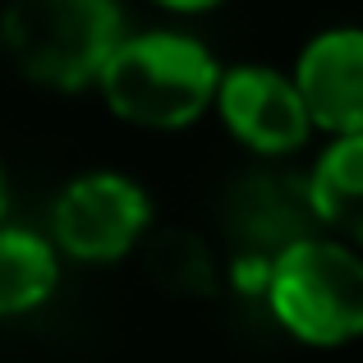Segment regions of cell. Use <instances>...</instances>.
I'll list each match as a JSON object with an SVG mask.
<instances>
[{"label":"cell","mask_w":363,"mask_h":363,"mask_svg":"<svg viewBox=\"0 0 363 363\" xmlns=\"http://www.w3.org/2000/svg\"><path fill=\"white\" fill-rule=\"evenodd\" d=\"M221 60L212 46L175 28L129 33L116 46L111 65L101 69L97 88L111 116L138 129H189L216 106L221 88Z\"/></svg>","instance_id":"1"},{"label":"cell","mask_w":363,"mask_h":363,"mask_svg":"<svg viewBox=\"0 0 363 363\" xmlns=\"http://www.w3.org/2000/svg\"><path fill=\"white\" fill-rule=\"evenodd\" d=\"M124 37L120 0H9L0 9L5 55L51 92L97 88Z\"/></svg>","instance_id":"2"},{"label":"cell","mask_w":363,"mask_h":363,"mask_svg":"<svg viewBox=\"0 0 363 363\" xmlns=\"http://www.w3.org/2000/svg\"><path fill=\"white\" fill-rule=\"evenodd\" d=\"M262 299L303 345H350L363 336V253L336 235H303L272 257Z\"/></svg>","instance_id":"3"},{"label":"cell","mask_w":363,"mask_h":363,"mask_svg":"<svg viewBox=\"0 0 363 363\" xmlns=\"http://www.w3.org/2000/svg\"><path fill=\"white\" fill-rule=\"evenodd\" d=\"M152 198L120 170L69 179L51 207V244L74 262H120L147 240Z\"/></svg>","instance_id":"4"},{"label":"cell","mask_w":363,"mask_h":363,"mask_svg":"<svg viewBox=\"0 0 363 363\" xmlns=\"http://www.w3.org/2000/svg\"><path fill=\"white\" fill-rule=\"evenodd\" d=\"M212 111L230 129V138L240 147L257 152V157L299 152L313 133L308 106H303L294 79L272 69V65H235V69H225Z\"/></svg>","instance_id":"5"},{"label":"cell","mask_w":363,"mask_h":363,"mask_svg":"<svg viewBox=\"0 0 363 363\" xmlns=\"http://www.w3.org/2000/svg\"><path fill=\"white\" fill-rule=\"evenodd\" d=\"M313 129L345 138L363 133V28H327L290 69Z\"/></svg>","instance_id":"6"},{"label":"cell","mask_w":363,"mask_h":363,"mask_svg":"<svg viewBox=\"0 0 363 363\" xmlns=\"http://www.w3.org/2000/svg\"><path fill=\"white\" fill-rule=\"evenodd\" d=\"M313 203H308V179L299 189L281 179H248L230 198V230L248 244V253L276 257L285 244L308 235Z\"/></svg>","instance_id":"7"},{"label":"cell","mask_w":363,"mask_h":363,"mask_svg":"<svg viewBox=\"0 0 363 363\" xmlns=\"http://www.w3.org/2000/svg\"><path fill=\"white\" fill-rule=\"evenodd\" d=\"M308 203L336 240L363 248V133H345L322 147L308 175Z\"/></svg>","instance_id":"8"},{"label":"cell","mask_w":363,"mask_h":363,"mask_svg":"<svg viewBox=\"0 0 363 363\" xmlns=\"http://www.w3.org/2000/svg\"><path fill=\"white\" fill-rule=\"evenodd\" d=\"M60 281V248L23 225H0V318L33 313Z\"/></svg>","instance_id":"9"},{"label":"cell","mask_w":363,"mask_h":363,"mask_svg":"<svg viewBox=\"0 0 363 363\" xmlns=\"http://www.w3.org/2000/svg\"><path fill=\"white\" fill-rule=\"evenodd\" d=\"M147 276L166 294L179 299H203L216 290V257L203 235L194 230H161L147 240Z\"/></svg>","instance_id":"10"},{"label":"cell","mask_w":363,"mask_h":363,"mask_svg":"<svg viewBox=\"0 0 363 363\" xmlns=\"http://www.w3.org/2000/svg\"><path fill=\"white\" fill-rule=\"evenodd\" d=\"M152 5L170 9V14H207V9L225 5V0H152Z\"/></svg>","instance_id":"11"},{"label":"cell","mask_w":363,"mask_h":363,"mask_svg":"<svg viewBox=\"0 0 363 363\" xmlns=\"http://www.w3.org/2000/svg\"><path fill=\"white\" fill-rule=\"evenodd\" d=\"M5 207H9V189H5V170H0V225H5Z\"/></svg>","instance_id":"12"}]
</instances>
